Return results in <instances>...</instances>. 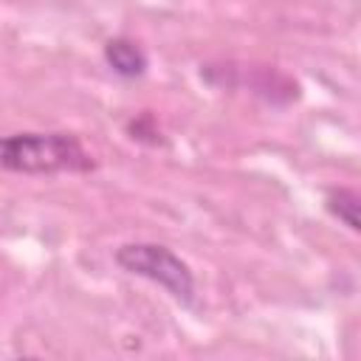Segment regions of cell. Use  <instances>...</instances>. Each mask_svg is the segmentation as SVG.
Listing matches in <instances>:
<instances>
[{
  "label": "cell",
  "mask_w": 361,
  "mask_h": 361,
  "mask_svg": "<svg viewBox=\"0 0 361 361\" xmlns=\"http://www.w3.org/2000/svg\"><path fill=\"white\" fill-rule=\"evenodd\" d=\"M324 209L333 220L344 223L350 231H358L361 228V197L355 189H347V186H336V189H327L324 195Z\"/></svg>",
  "instance_id": "obj_4"
},
{
  "label": "cell",
  "mask_w": 361,
  "mask_h": 361,
  "mask_svg": "<svg viewBox=\"0 0 361 361\" xmlns=\"http://www.w3.org/2000/svg\"><path fill=\"white\" fill-rule=\"evenodd\" d=\"M102 56H104V65L118 76V79H141L149 68V59L144 54V48L130 39V37H110L102 48Z\"/></svg>",
  "instance_id": "obj_3"
},
{
  "label": "cell",
  "mask_w": 361,
  "mask_h": 361,
  "mask_svg": "<svg viewBox=\"0 0 361 361\" xmlns=\"http://www.w3.org/2000/svg\"><path fill=\"white\" fill-rule=\"evenodd\" d=\"M0 169L14 175H87L96 169L85 144L65 130H28L0 135Z\"/></svg>",
  "instance_id": "obj_1"
},
{
  "label": "cell",
  "mask_w": 361,
  "mask_h": 361,
  "mask_svg": "<svg viewBox=\"0 0 361 361\" xmlns=\"http://www.w3.org/2000/svg\"><path fill=\"white\" fill-rule=\"evenodd\" d=\"M127 133H130V138H133V141H138V144H149V147L164 144L161 130H158V124H155V118H152L149 113H144V116L133 118V121L127 124Z\"/></svg>",
  "instance_id": "obj_5"
},
{
  "label": "cell",
  "mask_w": 361,
  "mask_h": 361,
  "mask_svg": "<svg viewBox=\"0 0 361 361\" xmlns=\"http://www.w3.org/2000/svg\"><path fill=\"white\" fill-rule=\"evenodd\" d=\"M113 259L124 274L141 276V279L158 285L161 290H166L180 307H195V302H197L195 271L169 245L135 240V243L118 245Z\"/></svg>",
  "instance_id": "obj_2"
}]
</instances>
